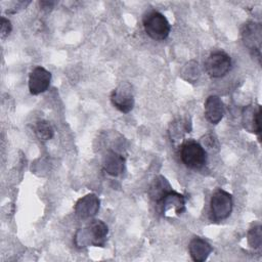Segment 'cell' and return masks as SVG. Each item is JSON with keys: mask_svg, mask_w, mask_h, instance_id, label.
Returning a JSON list of instances; mask_svg holds the SVG:
<instances>
[{"mask_svg": "<svg viewBox=\"0 0 262 262\" xmlns=\"http://www.w3.org/2000/svg\"><path fill=\"white\" fill-rule=\"evenodd\" d=\"M107 232V225L99 219H94L85 227L80 228L76 232L74 243L78 248H85L88 246H103Z\"/></svg>", "mask_w": 262, "mask_h": 262, "instance_id": "1", "label": "cell"}, {"mask_svg": "<svg viewBox=\"0 0 262 262\" xmlns=\"http://www.w3.org/2000/svg\"><path fill=\"white\" fill-rule=\"evenodd\" d=\"M142 24L145 33L154 40H165L171 31L168 19L159 11L150 10L143 15Z\"/></svg>", "mask_w": 262, "mask_h": 262, "instance_id": "2", "label": "cell"}, {"mask_svg": "<svg viewBox=\"0 0 262 262\" xmlns=\"http://www.w3.org/2000/svg\"><path fill=\"white\" fill-rule=\"evenodd\" d=\"M180 159L189 169L200 170L207 163V151L195 140H185L180 146Z\"/></svg>", "mask_w": 262, "mask_h": 262, "instance_id": "3", "label": "cell"}, {"mask_svg": "<svg viewBox=\"0 0 262 262\" xmlns=\"http://www.w3.org/2000/svg\"><path fill=\"white\" fill-rule=\"evenodd\" d=\"M232 195L222 188L216 189L210 201V215L214 221L226 219L232 211Z\"/></svg>", "mask_w": 262, "mask_h": 262, "instance_id": "4", "label": "cell"}, {"mask_svg": "<svg viewBox=\"0 0 262 262\" xmlns=\"http://www.w3.org/2000/svg\"><path fill=\"white\" fill-rule=\"evenodd\" d=\"M231 68V58L224 51L212 52L206 62L205 70L207 74L212 78H221L225 76Z\"/></svg>", "mask_w": 262, "mask_h": 262, "instance_id": "5", "label": "cell"}, {"mask_svg": "<svg viewBox=\"0 0 262 262\" xmlns=\"http://www.w3.org/2000/svg\"><path fill=\"white\" fill-rule=\"evenodd\" d=\"M113 105L121 113L128 114L134 106V95L132 86L127 82H122L111 93Z\"/></svg>", "mask_w": 262, "mask_h": 262, "instance_id": "6", "label": "cell"}, {"mask_svg": "<svg viewBox=\"0 0 262 262\" xmlns=\"http://www.w3.org/2000/svg\"><path fill=\"white\" fill-rule=\"evenodd\" d=\"M242 38L244 44L255 54H260L261 41H262V29L260 24L249 21L243 26Z\"/></svg>", "mask_w": 262, "mask_h": 262, "instance_id": "7", "label": "cell"}, {"mask_svg": "<svg viewBox=\"0 0 262 262\" xmlns=\"http://www.w3.org/2000/svg\"><path fill=\"white\" fill-rule=\"evenodd\" d=\"M51 81V74L43 67H36L29 76V90L31 94L38 95L45 92Z\"/></svg>", "mask_w": 262, "mask_h": 262, "instance_id": "8", "label": "cell"}, {"mask_svg": "<svg viewBox=\"0 0 262 262\" xmlns=\"http://www.w3.org/2000/svg\"><path fill=\"white\" fill-rule=\"evenodd\" d=\"M100 201L94 193H88L80 198L75 204V213L81 219H89L95 216L99 210Z\"/></svg>", "mask_w": 262, "mask_h": 262, "instance_id": "9", "label": "cell"}, {"mask_svg": "<svg viewBox=\"0 0 262 262\" xmlns=\"http://www.w3.org/2000/svg\"><path fill=\"white\" fill-rule=\"evenodd\" d=\"M242 123L244 128L252 133L259 136L261 134V106L248 105L243 110L242 113Z\"/></svg>", "mask_w": 262, "mask_h": 262, "instance_id": "10", "label": "cell"}, {"mask_svg": "<svg viewBox=\"0 0 262 262\" xmlns=\"http://www.w3.org/2000/svg\"><path fill=\"white\" fill-rule=\"evenodd\" d=\"M162 213L164 215L173 212L176 215H180L185 210V198L183 194L170 190L164 195V198L159 203Z\"/></svg>", "mask_w": 262, "mask_h": 262, "instance_id": "11", "label": "cell"}, {"mask_svg": "<svg viewBox=\"0 0 262 262\" xmlns=\"http://www.w3.org/2000/svg\"><path fill=\"white\" fill-rule=\"evenodd\" d=\"M102 167L107 174L112 176H119L124 172L125 159L118 151L110 149L103 156Z\"/></svg>", "mask_w": 262, "mask_h": 262, "instance_id": "12", "label": "cell"}, {"mask_svg": "<svg viewBox=\"0 0 262 262\" xmlns=\"http://www.w3.org/2000/svg\"><path fill=\"white\" fill-rule=\"evenodd\" d=\"M205 117L211 124H218L224 116V105L217 95H210L205 101Z\"/></svg>", "mask_w": 262, "mask_h": 262, "instance_id": "13", "label": "cell"}, {"mask_svg": "<svg viewBox=\"0 0 262 262\" xmlns=\"http://www.w3.org/2000/svg\"><path fill=\"white\" fill-rule=\"evenodd\" d=\"M211 252V245L200 236L192 237L188 244V253L191 259L195 262H203L207 260Z\"/></svg>", "mask_w": 262, "mask_h": 262, "instance_id": "14", "label": "cell"}, {"mask_svg": "<svg viewBox=\"0 0 262 262\" xmlns=\"http://www.w3.org/2000/svg\"><path fill=\"white\" fill-rule=\"evenodd\" d=\"M170 190H172V187L168 180L164 176H157L149 187L148 193L150 199L156 202L157 204L160 203V201L164 198L166 193H168Z\"/></svg>", "mask_w": 262, "mask_h": 262, "instance_id": "15", "label": "cell"}, {"mask_svg": "<svg viewBox=\"0 0 262 262\" xmlns=\"http://www.w3.org/2000/svg\"><path fill=\"white\" fill-rule=\"evenodd\" d=\"M35 134L40 140L46 141L52 138L54 131L49 122L47 121H39L35 126Z\"/></svg>", "mask_w": 262, "mask_h": 262, "instance_id": "16", "label": "cell"}, {"mask_svg": "<svg viewBox=\"0 0 262 262\" xmlns=\"http://www.w3.org/2000/svg\"><path fill=\"white\" fill-rule=\"evenodd\" d=\"M248 243L251 248L258 249L262 244V230L260 225H256L250 228L248 232Z\"/></svg>", "mask_w": 262, "mask_h": 262, "instance_id": "17", "label": "cell"}, {"mask_svg": "<svg viewBox=\"0 0 262 262\" xmlns=\"http://www.w3.org/2000/svg\"><path fill=\"white\" fill-rule=\"evenodd\" d=\"M205 150H210V151H214V150H218L219 149V144L217 139L211 135V134H207L202 138V144H201Z\"/></svg>", "mask_w": 262, "mask_h": 262, "instance_id": "18", "label": "cell"}, {"mask_svg": "<svg viewBox=\"0 0 262 262\" xmlns=\"http://www.w3.org/2000/svg\"><path fill=\"white\" fill-rule=\"evenodd\" d=\"M198 62L195 63V62H193V66H191V62H188L187 64H185V67H184V69H183V71H182V75L183 74H186V73H190L189 75H188V77H187V79L186 80H188V81H191V77H193V80H195L196 78H198V76H199V74H200V72L198 71Z\"/></svg>", "mask_w": 262, "mask_h": 262, "instance_id": "19", "label": "cell"}, {"mask_svg": "<svg viewBox=\"0 0 262 262\" xmlns=\"http://www.w3.org/2000/svg\"><path fill=\"white\" fill-rule=\"evenodd\" d=\"M11 29H12V26H11V23L8 18L2 16L1 17V28H0V36H1V39H4L6 38L10 32H11Z\"/></svg>", "mask_w": 262, "mask_h": 262, "instance_id": "20", "label": "cell"}, {"mask_svg": "<svg viewBox=\"0 0 262 262\" xmlns=\"http://www.w3.org/2000/svg\"><path fill=\"white\" fill-rule=\"evenodd\" d=\"M40 7L43 10H51L55 4L54 1H40Z\"/></svg>", "mask_w": 262, "mask_h": 262, "instance_id": "21", "label": "cell"}]
</instances>
